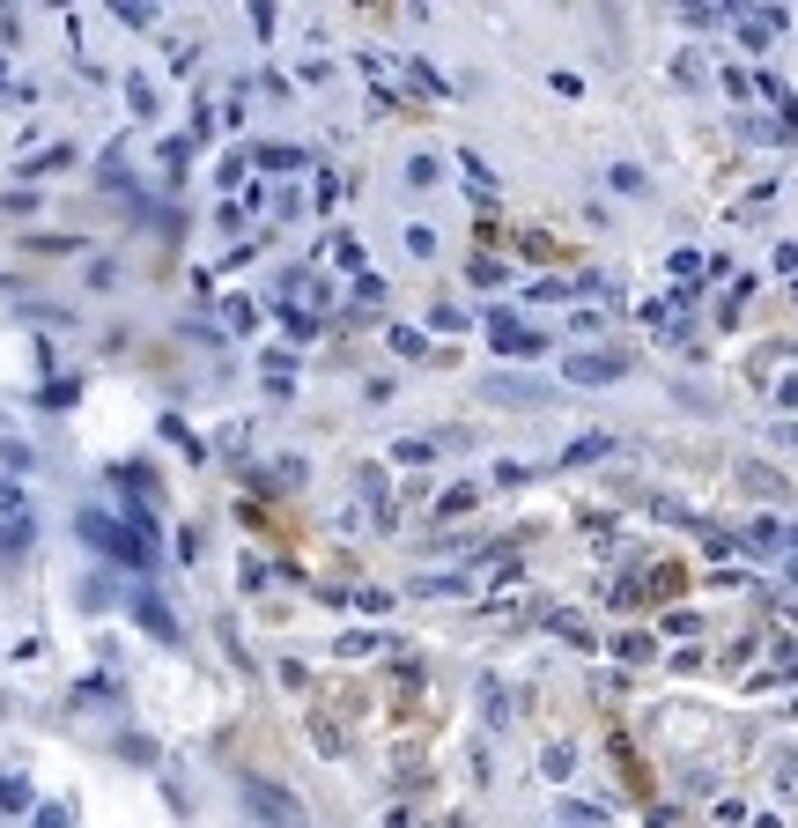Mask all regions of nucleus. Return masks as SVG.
Returning <instances> with one entry per match:
<instances>
[{
	"label": "nucleus",
	"instance_id": "obj_1",
	"mask_svg": "<svg viewBox=\"0 0 798 828\" xmlns=\"http://www.w3.org/2000/svg\"><path fill=\"white\" fill-rule=\"evenodd\" d=\"M74 525H82V533L97 540L104 555H119V562H133V570H141V562H148V533H133V525H119V518H104V511H82V518H74Z\"/></svg>",
	"mask_w": 798,
	"mask_h": 828
},
{
	"label": "nucleus",
	"instance_id": "obj_2",
	"mask_svg": "<svg viewBox=\"0 0 798 828\" xmlns=\"http://www.w3.org/2000/svg\"><path fill=\"white\" fill-rule=\"evenodd\" d=\"M621 370H629V355H614V348H592V355H569V385H614Z\"/></svg>",
	"mask_w": 798,
	"mask_h": 828
},
{
	"label": "nucleus",
	"instance_id": "obj_3",
	"mask_svg": "<svg viewBox=\"0 0 798 828\" xmlns=\"http://www.w3.org/2000/svg\"><path fill=\"white\" fill-rule=\"evenodd\" d=\"M244 806H259V814H266V821H296V806H289V799H281V792H274V784H259V777H252V784H244Z\"/></svg>",
	"mask_w": 798,
	"mask_h": 828
},
{
	"label": "nucleus",
	"instance_id": "obj_4",
	"mask_svg": "<svg viewBox=\"0 0 798 828\" xmlns=\"http://www.w3.org/2000/svg\"><path fill=\"white\" fill-rule=\"evenodd\" d=\"M133 614H141V629H148V636H163V644L178 636V621H170V614L156 607V592H133Z\"/></svg>",
	"mask_w": 798,
	"mask_h": 828
},
{
	"label": "nucleus",
	"instance_id": "obj_5",
	"mask_svg": "<svg viewBox=\"0 0 798 828\" xmlns=\"http://www.w3.org/2000/svg\"><path fill=\"white\" fill-rule=\"evenodd\" d=\"M488 400H510V407H532V400H547L540 385H525V378H488Z\"/></svg>",
	"mask_w": 798,
	"mask_h": 828
},
{
	"label": "nucleus",
	"instance_id": "obj_6",
	"mask_svg": "<svg viewBox=\"0 0 798 828\" xmlns=\"http://www.w3.org/2000/svg\"><path fill=\"white\" fill-rule=\"evenodd\" d=\"M606 185H614V193H651V185H643V171H636V163H614V171H606Z\"/></svg>",
	"mask_w": 798,
	"mask_h": 828
},
{
	"label": "nucleus",
	"instance_id": "obj_7",
	"mask_svg": "<svg viewBox=\"0 0 798 828\" xmlns=\"http://www.w3.org/2000/svg\"><path fill=\"white\" fill-rule=\"evenodd\" d=\"M30 806V784L23 777H0V814H23Z\"/></svg>",
	"mask_w": 798,
	"mask_h": 828
},
{
	"label": "nucleus",
	"instance_id": "obj_8",
	"mask_svg": "<svg viewBox=\"0 0 798 828\" xmlns=\"http://www.w3.org/2000/svg\"><path fill=\"white\" fill-rule=\"evenodd\" d=\"M436 178H444V163H436V156H414V163H407V185H422V193H429Z\"/></svg>",
	"mask_w": 798,
	"mask_h": 828
},
{
	"label": "nucleus",
	"instance_id": "obj_9",
	"mask_svg": "<svg viewBox=\"0 0 798 828\" xmlns=\"http://www.w3.org/2000/svg\"><path fill=\"white\" fill-rule=\"evenodd\" d=\"M466 178H473V193H481V200H496V171H488L481 156H466Z\"/></svg>",
	"mask_w": 798,
	"mask_h": 828
},
{
	"label": "nucleus",
	"instance_id": "obj_10",
	"mask_svg": "<svg viewBox=\"0 0 798 828\" xmlns=\"http://www.w3.org/2000/svg\"><path fill=\"white\" fill-rule=\"evenodd\" d=\"M37 828H67V814L60 806H37Z\"/></svg>",
	"mask_w": 798,
	"mask_h": 828
},
{
	"label": "nucleus",
	"instance_id": "obj_11",
	"mask_svg": "<svg viewBox=\"0 0 798 828\" xmlns=\"http://www.w3.org/2000/svg\"><path fill=\"white\" fill-rule=\"evenodd\" d=\"M784 577H791V585H798V555H784Z\"/></svg>",
	"mask_w": 798,
	"mask_h": 828
}]
</instances>
